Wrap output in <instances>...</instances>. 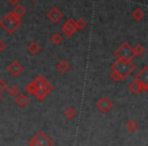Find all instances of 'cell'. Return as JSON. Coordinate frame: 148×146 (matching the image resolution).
<instances>
[{"label":"cell","instance_id":"16","mask_svg":"<svg viewBox=\"0 0 148 146\" xmlns=\"http://www.w3.org/2000/svg\"><path fill=\"white\" fill-rule=\"evenodd\" d=\"M129 90L134 95H137L140 93V81L139 80H134L129 84Z\"/></svg>","mask_w":148,"mask_h":146},{"label":"cell","instance_id":"13","mask_svg":"<svg viewBox=\"0 0 148 146\" xmlns=\"http://www.w3.org/2000/svg\"><path fill=\"white\" fill-rule=\"evenodd\" d=\"M57 68L59 71H61L62 73H65V72H67L68 70H69L70 68V64L68 63L66 60L62 59L61 61H59L57 63Z\"/></svg>","mask_w":148,"mask_h":146},{"label":"cell","instance_id":"8","mask_svg":"<svg viewBox=\"0 0 148 146\" xmlns=\"http://www.w3.org/2000/svg\"><path fill=\"white\" fill-rule=\"evenodd\" d=\"M7 69H8L9 73H10L11 75H13V76H17V75H18L19 73H21V71L23 70V66L21 65L18 61L14 60V61H12L10 64H9L8 67H7Z\"/></svg>","mask_w":148,"mask_h":146},{"label":"cell","instance_id":"28","mask_svg":"<svg viewBox=\"0 0 148 146\" xmlns=\"http://www.w3.org/2000/svg\"><path fill=\"white\" fill-rule=\"evenodd\" d=\"M5 48H6V45H5V43L2 41V40H0V53L4 51Z\"/></svg>","mask_w":148,"mask_h":146},{"label":"cell","instance_id":"31","mask_svg":"<svg viewBox=\"0 0 148 146\" xmlns=\"http://www.w3.org/2000/svg\"><path fill=\"white\" fill-rule=\"evenodd\" d=\"M32 1H37V0H32Z\"/></svg>","mask_w":148,"mask_h":146},{"label":"cell","instance_id":"29","mask_svg":"<svg viewBox=\"0 0 148 146\" xmlns=\"http://www.w3.org/2000/svg\"><path fill=\"white\" fill-rule=\"evenodd\" d=\"M7 1H8V3H9V4H11V5H14V6H15V5H16L17 3H18V1H19V0H7Z\"/></svg>","mask_w":148,"mask_h":146},{"label":"cell","instance_id":"7","mask_svg":"<svg viewBox=\"0 0 148 146\" xmlns=\"http://www.w3.org/2000/svg\"><path fill=\"white\" fill-rule=\"evenodd\" d=\"M33 82L35 83L37 87H44V88L47 89L49 93L54 89L53 84H52V83H50L49 81H48L47 79H46L45 77H44L43 75H41V74L38 75V76L33 80Z\"/></svg>","mask_w":148,"mask_h":146},{"label":"cell","instance_id":"2","mask_svg":"<svg viewBox=\"0 0 148 146\" xmlns=\"http://www.w3.org/2000/svg\"><path fill=\"white\" fill-rule=\"evenodd\" d=\"M21 25V19L15 16L11 11L7 13L5 16H3L2 19H0V27H2V29H4L6 31V33L9 34V35L14 33Z\"/></svg>","mask_w":148,"mask_h":146},{"label":"cell","instance_id":"18","mask_svg":"<svg viewBox=\"0 0 148 146\" xmlns=\"http://www.w3.org/2000/svg\"><path fill=\"white\" fill-rule=\"evenodd\" d=\"M132 16L135 21H141L144 16H145V13L142 9L140 8H135L132 12Z\"/></svg>","mask_w":148,"mask_h":146},{"label":"cell","instance_id":"5","mask_svg":"<svg viewBox=\"0 0 148 146\" xmlns=\"http://www.w3.org/2000/svg\"><path fill=\"white\" fill-rule=\"evenodd\" d=\"M113 107H114L113 101H112L108 97H106V95H105V97H101V99H99V101H97V108L103 114L108 113L110 110L113 109Z\"/></svg>","mask_w":148,"mask_h":146},{"label":"cell","instance_id":"22","mask_svg":"<svg viewBox=\"0 0 148 146\" xmlns=\"http://www.w3.org/2000/svg\"><path fill=\"white\" fill-rule=\"evenodd\" d=\"M37 88H38V87L36 86V84L33 82V81H32V82L27 83V84L25 85V91H27V93H29V95H35Z\"/></svg>","mask_w":148,"mask_h":146},{"label":"cell","instance_id":"10","mask_svg":"<svg viewBox=\"0 0 148 146\" xmlns=\"http://www.w3.org/2000/svg\"><path fill=\"white\" fill-rule=\"evenodd\" d=\"M29 97H27L25 93H18V95L15 97V99H14L15 104H16L18 107H21V108L25 107L27 104L29 103Z\"/></svg>","mask_w":148,"mask_h":146},{"label":"cell","instance_id":"4","mask_svg":"<svg viewBox=\"0 0 148 146\" xmlns=\"http://www.w3.org/2000/svg\"><path fill=\"white\" fill-rule=\"evenodd\" d=\"M29 146H53L52 139L44 131H39L36 136H34L29 142Z\"/></svg>","mask_w":148,"mask_h":146},{"label":"cell","instance_id":"17","mask_svg":"<svg viewBox=\"0 0 148 146\" xmlns=\"http://www.w3.org/2000/svg\"><path fill=\"white\" fill-rule=\"evenodd\" d=\"M27 50H29V52L31 54H34V55H35V54H38L40 52L41 46H40L37 42H32V43L29 45V47H27Z\"/></svg>","mask_w":148,"mask_h":146},{"label":"cell","instance_id":"30","mask_svg":"<svg viewBox=\"0 0 148 146\" xmlns=\"http://www.w3.org/2000/svg\"><path fill=\"white\" fill-rule=\"evenodd\" d=\"M2 99V93H0V101Z\"/></svg>","mask_w":148,"mask_h":146},{"label":"cell","instance_id":"20","mask_svg":"<svg viewBox=\"0 0 148 146\" xmlns=\"http://www.w3.org/2000/svg\"><path fill=\"white\" fill-rule=\"evenodd\" d=\"M126 128H127L130 132H134L138 129V123L135 120H129V121L126 123Z\"/></svg>","mask_w":148,"mask_h":146},{"label":"cell","instance_id":"9","mask_svg":"<svg viewBox=\"0 0 148 146\" xmlns=\"http://www.w3.org/2000/svg\"><path fill=\"white\" fill-rule=\"evenodd\" d=\"M47 17L54 23H57L60 19L63 17V13L57 8V7H53L49 12L47 13Z\"/></svg>","mask_w":148,"mask_h":146},{"label":"cell","instance_id":"19","mask_svg":"<svg viewBox=\"0 0 148 146\" xmlns=\"http://www.w3.org/2000/svg\"><path fill=\"white\" fill-rule=\"evenodd\" d=\"M133 53H134V56H141L145 53V47L141 44H138L136 45L135 48H133Z\"/></svg>","mask_w":148,"mask_h":146},{"label":"cell","instance_id":"24","mask_svg":"<svg viewBox=\"0 0 148 146\" xmlns=\"http://www.w3.org/2000/svg\"><path fill=\"white\" fill-rule=\"evenodd\" d=\"M75 25H76V29H83L86 27V21L83 19H78L75 21Z\"/></svg>","mask_w":148,"mask_h":146},{"label":"cell","instance_id":"3","mask_svg":"<svg viewBox=\"0 0 148 146\" xmlns=\"http://www.w3.org/2000/svg\"><path fill=\"white\" fill-rule=\"evenodd\" d=\"M115 57H117L118 60H127L132 61L133 58H135L133 53V48L128 42H124L118 47V49L114 52Z\"/></svg>","mask_w":148,"mask_h":146},{"label":"cell","instance_id":"26","mask_svg":"<svg viewBox=\"0 0 148 146\" xmlns=\"http://www.w3.org/2000/svg\"><path fill=\"white\" fill-rule=\"evenodd\" d=\"M148 90V83L140 81V93H146Z\"/></svg>","mask_w":148,"mask_h":146},{"label":"cell","instance_id":"27","mask_svg":"<svg viewBox=\"0 0 148 146\" xmlns=\"http://www.w3.org/2000/svg\"><path fill=\"white\" fill-rule=\"evenodd\" d=\"M110 77H111V79L113 81H120V80H122L121 77H120V75L117 74L116 72H112L111 75H110Z\"/></svg>","mask_w":148,"mask_h":146},{"label":"cell","instance_id":"1","mask_svg":"<svg viewBox=\"0 0 148 146\" xmlns=\"http://www.w3.org/2000/svg\"><path fill=\"white\" fill-rule=\"evenodd\" d=\"M136 65L132 61H127V60H118L112 65V70L113 72H116L117 74L120 75L121 79H125L131 74L132 72L135 70Z\"/></svg>","mask_w":148,"mask_h":146},{"label":"cell","instance_id":"12","mask_svg":"<svg viewBox=\"0 0 148 146\" xmlns=\"http://www.w3.org/2000/svg\"><path fill=\"white\" fill-rule=\"evenodd\" d=\"M25 11H27V10H25V6H23V5L16 4V5H15L14 8H13V10L11 11V12H12L13 14H14L16 17L21 19V17L23 16V15L25 13Z\"/></svg>","mask_w":148,"mask_h":146},{"label":"cell","instance_id":"23","mask_svg":"<svg viewBox=\"0 0 148 146\" xmlns=\"http://www.w3.org/2000/svg\"><path fill=\"white\" fill-rule=\"evenodd\" d=\"M62 40H63V38H62V36L60 35L59 33H54L53 35L51 36V41L53 42L54 44H56V45H58V44H60L62 42Z\"/></svg>","mask_w":148,"mask_h":146},{"label":"cell","instance_id":"11","mask_svg":"<svg viewBox=\"0 0 148 146\" xmlns=\"http://www.w3.org/2000/svg\"><path fill=\"white\" fill-rule=\"evenodd\" d=\"M148 79V66H145L139 73L135 76V80H139L142 82H147Z\"/></svg>","mask_w":148,"mask_h":146},{"label":"cell","instance_id":"6","mask_svg":"<svg viewBox=\"0 0 148 146\" xmlns=\"http://www.w3.org/2000/svg\"><path fill=\"white\" fill-rule=\"evenodd\" d=\"M76 25H75V21L72 17L67 19L66 23L62 25V33L66 36V37H71L75 32H76Z\"/></svg>","mask_w":148,"mask_h":146},{"label":"cell","instance_id":"25","mask_svg":"<svg viewBox=\"0 0 148 146\" xmlns=\"http://www.w3.org/2000/svg\"><path fill=\"white\" fill-rule=\"evenodd\" d=\"M7 89V84L1 77H0V93H2L3 91H5Z\"/></svg>","mask_w":148,"mask_h":146},{"label":"cell","instance_id":"15","mask_svg":"<svg viewBox=\"0 0 148 146\" xmlns=\"http://www.w3.org/2000/svg\"><path fill=\"white\" fill-rule=\"evenodd\" d=\"M64 115H65V117L68 118V119H73V118L76 117L77 112L72 106H69V107L66 108L65 111H64Z\"/></svg>","mask_w":148,"mask_h":146},{"label":"cell","instance_id":"14","mask_svg":"<svg viewBox=\"0 0 148 146\" xmlns=\"http://www.w3.org/2000/svg\"><path fill=\"white\" fill-rule=\"evenodd\" d=\"M48 93H49V91H48L47 89L44 88V87H38L34 95H36V97H37L39 101H42V99H44L46 97H47Z\"/></svg>","mask_w":148,"mask_h":146},{"label":"cell","instance_id":"21","mask_svg":"<svg viewBox=\"0 0 148 146\" xmlns=\"http://www.w3.org/2000/svg\"><path fill=\"white\" fill-rule=\"evenodd\" d=\"M6 90H7V93H8L9 95H11V97H14L19 93L18 87H17L15 84H12V85H10L9 87H7Z\"/></svg>","mask_w":148,"mask_h":146}]
</instances>
